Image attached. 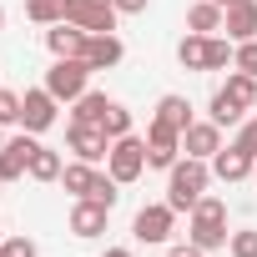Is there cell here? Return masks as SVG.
Masks as SVG:
<instances>
[{
  "label": "cell",
  "instance_id": "cell-1",
  "mask_svg": "<svg viewBox=\"0 0 257 257\" xmlns=\"http://www.w3.org/2000/svg\"><path fill=\"white\" fill-rule=\"evenodd\" d=\"M207 182H212V162H202V157L177 162V167L167 172V202H172V212H192V207L202 202Z\"/></svg>",
  "mask_w": 257,
  "mask_h": 257
},
{
  "label": "cell",
  "instance_id": "cell-2",
  "mask_svg": "<svg viewBox=\"0 0 257 257\" xmlns=\"http://www.w3.org/2000/svg\"><path fill=\"white\" fill-rule=\"evenodd\" d=\"M187 217H192V222H187V232H192L187 242H197L202 252L227 247V237H232V232H227V202H222V197H207V192H202V202H197Z\"/></svg>",
  "mask_w": 257,
  "mask_h": 257
},
{
  "label": "cell",
  "instance_id": "cell-3",
  "mask_svg": "<svg viewBox=\"0 0 257 257\" xmlns=\"http://www.w3.org/2000/svg\"><path fill=\"white\" fill-rule=\"evenodd\" d=\"M86 86H91V66H86L81 56H56V61H51V71H46V91H51L56 101H81Z\"/></svg>",
  "mask_w": 257,
  "mask_h": 257
},
{
  "label": "cell",
  "instance_id": "cell-4",
  "mask_svg": "<svg viewBox=\"0 0 257 257\" xmlns=\"http://www.w3.org/2000/svg\"><path fill=\"white\" fill-rule=\"evenodd\" d=\"M106 172L121 182V187H132L142 172H147V137H116L111 142V157H106Z\"/></svg>",
  "mask_w": 257,
  "mask_h": 257
},
{
  "label": "cell",
  "instance_id": "cell-5",
  "mask_svg": "<svg viewBox=\"0 0 257 257\" xmlns=\"http://www.w3.org/2000/svg\"><path fill=\"white\" fill-rule=\"evenodd\" d=\"M172 227H177V212H172V202H147V207L132 217V237H137V242H147V247H162V242H172Z\"/></svg>",
  "mask_w": 257,
  "mask_h": 257
},
{
  "label": "cell",
  "instance_id": "cell-6",
  "mask_svg": "<svg viewBox=\"0 0 257 257\" xmlns=\"http://www.w3.org/2000/svg\"><path fill=\"white\" fill-rule=\"evenodd\" d=\"M116 6H111V0H71V6H66V21L71 26H81L86 36H106V31H116Z\"/></svg>",
  "mask_w": 257,
  "mask_h": 257
},
{
  "label": "cell",
  "instance_id": "cell-7",
  "mask_svg": "<svg viewBox=\"0 0 257 257\" xmlns=\"http://www.w3.org/2000/svg\"><path fill=\"white\" fill-rule=\"evenodd\" d=\"M56 106H61V101H56L46 86H31V91L21 96V126H26L31 137L51 132V126H56Z\"/></svg>",
  "mask_w": 257,
  "mask_h": 257
},
{
  "label": "cell",
  "instance_id": "cell-8",
  "mask_svg": "<svg viewBox=\"0 0 257 257\" xmlns=\"http://www.w3.org/2000/svg\"><path fill=\"white\" fill-rule=\"evenodd\" d=\"M177 162H182V132H172V126L152 121V126H147V167L172 172Z\"/></svg>",
  "mask_w": 257,
  "mask_h": 257
},
{
  "label": "cell",
  "instance_id": "cell-9",
  "mask_svg": "<svg viewBox=\"0 0 257 257\" xmlns=\"http://www.w3.org/2000/svg\"><path fill=\"white\" fill-rule=\"evenodd\" d=\"M41 152V142L31 137V132H21V137H11L6 147H0V182H21L26 172H31V157Z\"/></svg>",
  "mask_w": 257,
  "mask_h": 257
},
{
  "label": "cell",
  "instance_id": "cell-10",
  "mask_svg": "<svg viewBox=\"0 0 257 257\" xmlns=\"http://www.w3.org/2000/svg\"><path fill=\"white\" fill-rule=\"evenodd\" d=\"M182 152L187 157H202V162H212L217 152H222V126L207 116V121H192L187 132H182Z\"/></svg>",
  "mask_w": 257,
  "mask_h": 257
},
{
  "label": "cell",
  "instance_id": "cell-11",
  "mask_svg": "<svg viewBox=\"0 0 257 257\" xmlns=\"http://www.w3.org/2000/svg\"><path fill=\"white\" fill-rule=\"evenodd\" d=\"M66 142H71L76 162H91V167H96V162L111 157V137L101 132V126H76V121H71V137H66Z\"/></svg>",
  "mask_w": 257,
  "mask_h": 257
},
{
  "label": "cell",
  "instance_id": "cell-12",
  "mask_svg": "<svg viewBox=\"0 0 257 257\" xmlns=\"http://www.w3.org/2000/svg\"><path fill=\"white\" fill-rule=\"evenodd\" d=\"M222 31H227L232 46L257 41V0H232V6L222 11Z\"/></svg>",
  "mask_w": 257,
  "mask_h": 257
},
{
  "label": "cell",
  "instance_id": "cell-13",
  "mask_svg": "<svg viewBox=\"0 0 257 257\" xmlns=\"http://www.w3.org/2000/svg\"><path fill=\"white\" fill-rule=\"evenodd\" d=\"M121 56H126V46L116 41V31H106V36H86L81 61H86L91 71H111V66H121Z\"/></svg>",
  "mask_w": 257,
  "mask_h": 257
},
{
  "label": "cell",
  "instance_id": "cell-14",
  "mask_svg": "<svg viewBox=\"0 0 257 257\" xmlns=\"http://www.w3.org/2000/svg\"><path fill=\"white\" fill-rule=\"evenodd\" d=\"M106 217H111V207H101V202H91V197H76V207H71V232H76V237H101V232H106Z\"/></svg>",
  "mask_w": 257,
  "mask_h": 257
},
{
  "label": "cell",
  "instance_id": "cell-15",
  "mask_svg": "<svg viewBox=\"0 0 257 257\" xmlns=\"http://www.w3.org/2000/svg\"><path fill=\"white\" fill-rule=\"evenodd\" d=\"M101 182H106V172H96L91 162H71V167L61 172V187H66L71 197H91V202H96Z\"/></svg>",
  "mask_w": 257,
  "mask_h": 257
},
{
  "label": "cell",
  "instance_id": "cell-16",
  "mask_svg": "<svg viewBox=\"0 0 257 257\" xmlns=\"http://www.w3.org/2000/svg\"><path fill=\"white\" fill-rule=\"evenodd\" d=\"M252 162H257V157H247L242 147H222V152L212 157V177H222V182H247V177H252Z\"/></svg>",
  "mask_w": 257,
  "mask_h": 257
},
{
  "label": "cell",
  "instance_id": "cell-17",
  "mask_svg": "<svg viewBox=\"0 0 257 257\" xmlns=\"http://www.w3.org/2000/svg\"><path fill=\"white\" fill-rule=\"evenodd\" d=\"M46 46H51V56H81L86 51V31L71 26V21H61V26L46 31Z\"/></svg>",
  "mask_w": 257,
  "mask_h": 257
},
{
  "label": "cell",
  "instance_id": "cell-18",
  "mask_svg": "<svg viewBox=\"0 0 257 257\" xmlns=\"http://www.w3.org/2000/svg\"><path fill=\"white\" fill-rule=\"evenodd\" d=\"M152 121L172 126V132H187V126H192V101L172 91V96H162V101H157V116H152Z\"/></svg>",
  "mask_w": 257,
  "mask_h": 257
},
{
  "label": "cell",
  "instance_id": "cell-19",
  "mask_svg": "<svg viewBox=\"0 0 257 257\" xmlns=\"http://www.w3.org/2000/svg\"><path fill=\"white\" fill-rule=\"evenodd\" d=\"M187 31H197V36H217V31H222V6H217V0H197V6L187 11Z\"/></svg>",
  "mask_w": 257,
  "mask_h": 257
},
{
  "label": "cell",
  "instance_id": "cell-20",
  "mask_svg": "<svg viewBox=\"0 0 257 257\" xmlns=\"http://www.w3.org/2000/svg\"><path fill=\"white\" fill-rule=\"evenodd\" d=\"M217 91H222L227 101H237L242 111H252V106H257V76H242V71H232V76H227V86H217Z\"/></svg>",
  "mask_w": 257,
  "mask_h": 257
},
{
  "label": "cell",
  "instance_id": "cell-21",
  "mask_svg": "<svg viewBox=\"0 0 257 257\" xmlns=\"http://www.w3.org/2000/svg\"><path fill=\"white\" fill-rule=\"evenodd\" d=\"M71 106H76V111H71V121H76V126H101V116H106V106H111V101H106L101 91H86V96H81V101H71Z\"/></svg>",
  "mask_w": 257,
  "mask_h": 257
},
{
  "label": "cell",
  "instance_id": "cell-22",
  "mask_svg": "<svg viewBox=\"0 0 257 257\" xmlns=\"http://www.w3.org/2000/svg\"><path fill=\"white\" fill-rule=\"evenodd\" d=\"M177 61H182L187 71H207V36L187 31V36H182V46H177Z\"/></svg>",
  "mask_w": 257,
  "mask_h": 257
},
{
  "label": "cell",
  "instance_id": "cell-23",
  "mask_svg": "<svg viewBox=\"0 0 257 257\" xmlns=\"http://www.w3.org/2000/svg\"><path fill=\"white\" fill-rule=\"evenodd\" d=\"M61 172H66V162H61V152H51V147H41V152L31 157V172H26V177H36V182H61Z\"/></svg>",
  "mask_w": 257,
  "mask_h": 257
},
{
  "label": "cell",
  "instance_id": "cell-24",
  "mask_svg": "<svg viewBox=\"0 0 257 257\" xmlns=\"http://www.w3.org/2000/svg\"><path fill=\"white\" fill-rule=\"evenodd\" d=\"M66 6H71V0H26V16L36 26H61L66 21Z\"/></svg>",
  "mask_w": 257,
  "mask_h": 257
},
{
  "label": "cell",
  "instance_id": "cell-25",
  "mask_svg": "<svg viewBox=\"0 0 257 257\" xmlns=\"http://www.w3.org/2000/svg\"><path fill=\"white\" fill-rule=\"evenodd\" d=\"M207 116H212L217 126H242V121H247V111H242L237 101H227L222 91H212V106H207Z\"/></svg>",
  "mask_w": 257,
  "mask_h": 257
},
{
  "label": "cell",
  "instance_id": "cell-26",
  "mask_svg": "<svg viewBox=\"0 0 257 257\" xmlns=\"http://www.w3.org/2000/svg\"><path fill=\"white\" fill-rule=\"evenodd\" d=\"M101 132H106L111 142H116V137H132V111H126L121 101H111L106 116H101Z\"/></svg>",
  "mask_w": 257,
  "mask_h": 257
},
{
  "label": "cell",
  "instance_id": "cell-27",
  "mask_svg": "<svg viewBox=\"0 0 257 257\" xmlns=\"http://www.w3.org/2000/svg\"><path fill=\"white\" fill-rule=\"evenodd\" d=\"M232 41H222V36H207V71H222V66H232Z\"/></svg>",
  "mask_w": 257,
  "mask_h": 257
},
{
  "label": "cell",
  "instance_id": "cell-28",
  "mask_svg": "<svg viewBox=\"0 0 257 257\" xmlns=\"http://www.w3.org/2000/svg\"><path fill=\"white\" fill-rule=\"evenodd\" d=\"M227 252H232V257H257V227L232 232V237H227Z\"/></svg>",
  "mask_w": 257,
  "mask_h": 257
},
{
  "label": "cell",
  "instance_id": "cell-29",
  "mask_svg": "<svg viewBox=\"0 0 257 257\" xmlns=\"http://www.w3.org/2000/svg\"><path fill=\"white\" fill-rule=\"evenodd\" d=\"M232 71H242V76H257V41H242V46L232 51Z\"/></svg>",
  "mask_w": 257,
  "mask_h": 257
},
{
  "label": "cell",
  "instance_id": "cell-30",
  "mask_svg": "<svg viewBox=\"0 0 257 257\" xmlns=\"http://www.w3.org/2000/svg\"><path fill=\"white\" fill-rule=\"evenodd\" d=\"M16 121H21V96L0 86V126H16Z\"/></svg>",
  "mask_w": 257,
  "mask_h": 257
},
{
  "label": "cell",
  "instance_id": "cell-31",
  "mask_svg": "<svg viewBox=\"0 0 257 257\" xmlns=\"http://www.w3.org/2000/svg\"><path fill=\"white\" fill-rule=\"evenodd\" d=\"M232 147H242L247 157H257V116H247V121L237 126V142H232Z\"/></svg>",
  "mask_w": 257,
  "mask_h": 257
},
{
  "label": "cell",
  "instance_id": "cell-32",
  "mask_svg": "<svg viewBox=\"0 0 257 257\" xmlns=\"http://www.w3.org/2000/svg\"><path fill=\"white\" fill-rule=\"evenodd\" d=\"M6 252H11V257H41L31 237H11V242H6Z\"/></svg>",
  "mask_w": 257,
  "mask_h": 257
},
{
  "label": "cell",
  "instance_id": "cell-33",
  "mask_svg": "<svg viewBox=\"0 0 257 257\" xmlns=\"http://www.w3.org/2000/svg\"><path fill=\"white\" fill-rule=\"evenodd\" d=\"M111 6H116V11H121V16H142V11H147V6H152V0H111Z\"/></svg>",
  "mask_w": 257,
  "mask_h": 257
},
{
  "label": "cell",
  "instance_id": "cell-34",
  "mask_svg": "<svg viewBox=\"0 0 257 257\" xmlns=\"http://www.w3.org/2000/svg\"><path fill=\"white\" fill-rule=\"evenodd\" d=\"M167 257H207V252H202V247H197V242H177V247H172V252H167Z\"/></svg>",
  "mask_w": 257,
  "mask_h": 257
},
{
  "label": "cell",
  "instance_id": "cell-35",
  "mask_svg": "<svg viewBox=\"0 0 257 257\" xmlns=\"http://www.w3.org/2000/svg\"><path fill=\"white\" fill-rule=\"evenodd\" d=\"M106 257H132V247H106Z\"/></svg>",
  "mask_w": 257,
  "mask_h": 257
},
{
  "label": "cell",
  "instance_id": "cell-36",
  "mask_svg": "<svg viewBox=\"0 0 257 257\" xmlns=\"http://www.w3.org/2000/svg\"><path fill=\"white\" fill-rule=\"evenodd\" d=\"M0 31H6V6H0Z\"/></svg>",
  "mask_w": 257,
  "mask_h": 257
},
{
  "label": "cell",
  "instance_id": "cell-37",
  "mask_svg": "<svg viewBox=\"0 0 257 257\" xmlns=\"http://www.w3.org/2000/svg\"><path fill=\"white\" fill-rule=\"evenodd\" d=\"M217 6H222V11H227V6H232V0H217Z\"/></svg>",
  "mask_w": 257,
  "mask_h": 257
},
{
  "label": "cell",
  "instance_id": "cell-38",
  "mask_svg": "<svg viewBox=\"0 0 257 257\" xmlns=\"http://www.w3.org/2000/svg\"><path fill=\"white\" fill-rule=\"evenodd\" d=\"M0 257H11V252H6V242H0Z\"/></svg>",
  "mask_w": 257,
  "mask_h": 257
},
{
  "label": "cell",
  "instance_id": "cell-39",
  "mask_svg": "<svg viewBox=\"0 0 257 257\" xmlns=\"http://www.w3.org/2000/svg\"><path fill=\"white\" fill-rule=\"evenodd\" d=\"M252 182H257V162H252Z\"/></svg>",
  "mask_w": 257,
  "mask_h": 257
},
{
  "label": "cell",
  "instance_id": "cell-40",
  "mask_svg": "<svg viewBox=\"0 0 257 257\" xmlns=\"http://www.w3.org/2000/svg\"><path fill=\"white\" fill-rule=\"evenodd\" d=\"M0 147H6V137H0Z\"/></svg>",
  "mask_w": 257,
  "mask_h": 257
}]
</instances>
